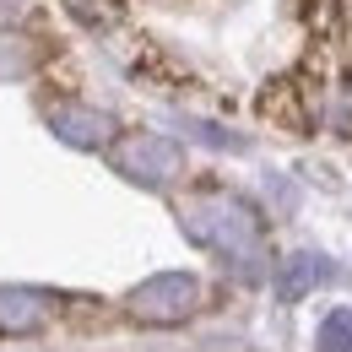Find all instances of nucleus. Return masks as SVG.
<instances>
[{"mask_svg": "<svg viewBox=\"0 0 352 352\" xmlns=\"http://www.w3.org/2000/svg\"><path fill=\"white\" fill-rule=\"evenodd\" d=\"M179 228H184L201 250L222 255L233 276H244V282H261L265 276V261H271L265 222L244 195H228V190L184 195V201H179Z\"/></svg>", "mask_w": 352, "mask_h": 352, "instance_id": "1", "label": "nucleus"}, {"mask_svg": "<svg viewBox=\"0 0 352 352\" xmlns=\"http://www.w3.org/2000/svg\"><path fill=\"white\" fill-rule=\"evenodd\" d=\"M201 304H206V293H201V276H190V271H157L125 293V314L135 325H184V320H195Z\"/></svg>", "mask_w": 352, "mask_h": 352, "instance_id": "2", "label": "nucleus"}, {"mask_svg": "<svg viewBox=\"0 0 352 352\" xmlns=\"http://www.w3.org/2000/svg\"><path fill=\"white\" fill-rule=\"evenodd\" d=\"M109 163H114L120 179H131L141 190H168L184 174V146L157 131H131L109 146Z\"/></svg>", "mask_w": 352, "mask_h": 352, "instance_id": "3", "label": "nucleus"}, {"mask_svg": "<svg viewBox=\"0 0 352 352\" xmlns=\"http://www.w3.org/2000/svg\"><path fill=\"white\" fill-rule=\"evenodd\" d=\"M44 125L60 135L65 146H76V152H109V146L120 141L114 114L98 109V103H82V98H54L44 109Z\"/></svg>", "mask_w": 352, "mask_h": 352, "instance_id": "4", "label": "nucleus"}, {"mask_svg": "<svg viewBox=\"0 0 352 352\" xmlns=\"http://www.w3.org/2000/svg\"><path fill=\"white\" fill-rule=\"evenodd\" d=\"M60 298L44 287H22V282H0V336H38L54 325Z\"/></svg>", "mask_w": 352, "mask_h": 352, "instance_id": "5", "label": "nucleus"}, {"mask_svg": "<svg viewBox=\"0 0 352 352\" xmlns=\"http://www.w3.org/2000/svg\"><path fill=\"white\" fill-rule=\"evenodd\" d=\"M309 125L325 135H352V76H336L309 98Z\"/></svg>", "mask_w": 352, "mask_h": 352, "instance_id": "6", "label": "nucleus"}, {"mask_svg": "<svg viewBox=\"0 0 352 352\" xmlns=\"http://www.w3.org/2000/svg\"><path fill=\"white\" fill-rule=\"evenodd\" d=\"M325 276H331V261L325 255H287V261L276 265V298L282 304H298V298H309L314 287H325Z\"/></svg>", "mask_w": 352, "mask_h": 352, "instance_id": "7", "label": "nucleus"}, {"mask_svg": "<svg viewBox=\"0 0 352 352\" xmlns=\"http://www.w3.org/2000/svg\"><path fill=\"white\" fill-rule=\"evenodd\" d=\"M314 352H352V309H331V314L320 320Z\"/></svg>", "mask_w": 352, "mask_h": 352, "instance_id": "8", "label": "nucleus"}, {"mask_svg": "<svg viewBox=\"0 0 352 352\" xmlns=\"http://www.w3.org/2000/svg\"><path fill=\"white\" fill-rule=\"evenodd\" d=\"M65 11H71V22H82V28H109L114 16H120V0H60Z\"/></svg>", "mask_w": 352, "mask_h": 352, "instance_id": "9", "label": "nucleus"}, {"mask_svg": "<svg viewBox=\"0 0 352 352\" xmlns=\"http://www.w3.org/2000/svg\"><path fill=\"white\" fill-rule=\"evenodd\" d=\"M33 44H16L11 33H0V76H28L33 71Z\"/></svg>", "mask_w": 352, "mask_h": 352, "instance_id": "10", "label": "nucleus"}, {"mask_svg": "<svg viewBox=\"0 0 352 352\" xmlns=\"http://www.w3.org/2000/svg\"><path fill=\"white\" fill-rule=\"evenodd\" d=\"M33 11H38V0H0V33H16Z\"/></svg>", "mask_w": 352, "mask_h": 352, "instance_id": "11", "label": "nucleus"}]
</instances>
